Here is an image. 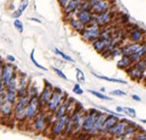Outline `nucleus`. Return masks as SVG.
<instances>
[{
    "label": "nucleus",
    "mask_w": 146,
    "mask_h": 140,
    "mask_svg": "<svg viewBox=\"0 0 146 140\" xmlns=\"http://www.w3.org/2000/svg\"><path fill=\"white\" fill-rule=\"evenodd\" d=\"M81 36L85 42H93L96 40H98L100 38V34H101V27L94 22V20L92 21L90 24H88L87 26H85L84 30L81 32Z\"/></svg>",
    "instance_id": "1"
},
{
    "label": "nucleus",
    "mask_w": 146,
    "mask_h": 140,
    "mask_svg": "<svg viewBox=\"0 0 146 140\" xmlns=\"http://www.w3.org/2000/svg\"><path fill=\"white\" fill-rule=\"evenodd\" d=\"M64 97H65V93L61 89H59V88H53V93L51 95L50 100L48 101V105H46V109H48L49 113H54L57 111L59 105L65 100Z\"/></svg>",
    "instance_id": "2"
},
{
    "label": "nucleus",
    "mask_w": 146,
    "mask_h": 140,
    "mask_svg": "<svg viewBox=\"0 0 146 140\" xmlns=\"http://www.w3.org/2000/svg\"><path fill=\"white\" fill-rule=\"evenodd\" d=\"M30 98L28 96L18 97L16 103L14 105V118L18 121H23L26 119V107L29 103Z\"/></svg>",
    "instance_id": "3"
},
{
    "label": "nucleus",
    "mask_w": 146,
    "mask_h": 140,
    "mask_svg": "<svg viewBox=\"0 0 146 140\" xmlns=\"http://www.w3.org/2000/svg\"><path fill=\"white\" fill-rule=\"evenodd\" d=\"M40 105L38 102V97H34V98H30L29 103L26 107V119H32L35 118L36 115L40 111Z\"/></svg>",
    "instance_id": "4"
},
{
    "label": "nucleus",
    "mask_w": 146,
    "mask_h": 140,
    "mask_svg": "<svg viewBox=\"0 0 146 140\" xmlns=\"http://www.w3.org/2000/svg\"><path fill=\"white\" fill-rule=\"evenodd\" d=\"M100 113L101 111H99L97 109H91L86 113L84 122H83L82 128H81V130H82L83 132L89 133L90 131H91V129L93 128L96 117H97V115Z\"/></svg>",
    "instance_id": "5"
},
{
    "label": "nucleus",
    "mask_w": 146,
    "mask_h": 140,
    "mask_svg": "<svg viewBox=\"0 0 146 140\" xmlns=\"http://www.w3.org/2000/svg\"><path fill=\"white\" fill-rule=\"evenodd\" d=\"M90 3V12L96 16V15L102 14L104 12H107L111 8V4L109 1H102V0H91Z\"/></svg>",
    "instance_id": "6"
},
{
    "label": "nucleus",
    "mask_w": 146,
    "mask_h": 140,
    "mask_svg": "<svg viewBox=\"0 0 146 140\" xmlns=\"http://www.w3.org/2000/svg\"><path fill=\"white\" fill-rule=\"evenodd\" d=\"M48 123V115H46V111H40V113L36 115V117L34 118L33 128L36 132H42V131H44V129L46 128Z\"/></svg>",
    "instance_id": "7"
},
{
    "label": "nucleus",
    "mask_w": 146,
    "mask_h": 140,
    "mask_svg": "<svg viewBox=\"0 0 146 140\" xmlns=\"http://www.w3.org/2000/svg\"><path fill=\"white\" fill-rule=\"evenodd\" d=\"M44 88L42 89V91L40 92V95H38V102H40V107H46L48 101L50 100L51 95L53 93V86L49 83V81L44 80Z\"/></svg>",
    "instance_id": "8"
},
{
    "label": "nucleus",
    "mask_w": 146,
    "mask_h": 140,
    "mask_svg": "<svg viewBox=\"0 0 146 140\" xmlns=\"http://www.w3.org/2000/svg\"><path fill=\"white\" fill-rule=\"evenodd\" d=\"M68 118H69V115H65L64 117H62L58 119L54 120L52 124V127H51V134L53 136H57V135H60L61 133L64 132L66 127V124H67Z\"/></svg>",
    "instance_id": "9"
},
{
    "label": "nucleus",
    "mask_w": 146,
    "mask_h": 140,
    "mask_svg": "<svg viewBox=\"0 0 146 140\" xmlns=\"http://www.w3.org/2000/svg\"><path fill=\"white\" fill-rule=\"evenodd\" d=\"M111 21H113V13H111V10L94 16V22L101 28L108 27L111 23Z\"/></svg>",
    "instance_id": "10"
},
{
    "label": "nucleus",
    "mask_w": 146,
    "mask_h": 140,
    "mask_svg": "<svg viewBox=\"0 0 146 140\" xmlns=\"http://www.w3.org/2000/svg\"><path fill=\"white\" fill-rule=\"evenodd\" d=\"M129 123H130L129 120H126V119L119 121L113 127H111L110 129L108 132H107V134L111 135V136H115V137H117V138H119L121 135L123 133L124 129L126 128V126H127Z\"/></svg>",
    "instance_id": "11"
},
{
    "label": "nucleus",
    "mask_w": 146,
    "mask_h": 140,
    "mask_svg": "<svg viewBox=\"0 0 146 140\" xmlns=\"http://www.w3.org/2000/svg\"><path fill=\"white\" fill-rule=\"evenodd\" d=\"M16 72L17 69L13 64L9 63V62L3 64V68H2V82H3L4 86L7 85V83Z\"/></svg>",
    "instance_id": "12"
},
{
    "label": "nucleus",
    "mask_w": 146,
    "mask_h": 140,
    "mask_svg": "<svg viewBox=\"0 0 146 140\" xmlns=\"http://www.w3.org/2000/svg\"><path fill=\"white\" fill-rule=\"evenodd\" d=\"M73 98H68L65 99L63 101V103L59 105V107L57 109V111L54 113V120L58 119L62 117H64L65 115H68V111H69V107L71 105V102H72Z\"/></svg>",
    "instance_id": "13"
},
{
    "label": "nucleus",
    "mask_w": 146,
    "mask_h": 140,
    "mask_svg": "<svg viewBox=\"0 0 146 140\" xmlns=\"http://www.w3.org/2000/svg\"><path fill=\"white\" fill-rule=\"evenodd\" d=\"M80 4L81 1H78V0H71V1H68L67 5L63 8V12L66 16H69L71 19L73 18V15L76 14L77 11L80 8Z\"/></svg>",
    "instance_id": "14"
},
{
    "label": "nucleus",
    "mask_w": 146,
    "mask_h": 140,
    "mask_svg": "<svg viewBox=\"0 0 146 140\" xmlns=\"http://www.w3.org/2000/svg\"><path fill=\"white\" fill-rule=\"evenodd\" d=\"M107 115H108L104 113H100L97 115V117H96V119H95V122H94L93 128H92L91 131L89 132L90 135H96V134H98V133H101V129H102L103 123H104Z\"/></svg>",
    "instance_id": "15"
},
{
    "label": "nucleus",
    "mask_w": 146,
    "mask_h": 140,
    "mask_svg": "<svg viewBox=\"0 0 146 140\" xmlns=\"http://www.w3.org/2000/svg\"><path fill=\"white\" fill-rule=\"evenodd\" d=\"M75 15H76L75 18L78 21H80L84 26H87L88 24H90L94 20V15L87 10H78Z\"/></svg>",
    "instance_id": "16"
},
{
    "label": "nucleus",
    "mask_w": 146,
    "mask_h": 140,
    "mask_svg": "<svg viewBox=\"0 0 146 140\" xmlns=\"http://www.w3.org/2000/svg\"><path fill=\"white\" fill-rule=\"evenodd\" d=\"M119 121V118L115 115H108L105 119L104 123H103L102 129H101V133H107L108 131L111 129V127L115 125L117 122Z\"/></svg>",
    "instance_id": "17"
},
{
    "label": "nucleus",
    "mask_w": 146,
    "mask_h": 140,
    "mask_svg": "<svg viewBox=\"0 0 146 140\" xmlns=\"http://www.w3.org/2000/svg\"><path fill=\"white\" fill-rule=\"evenodd\" d=\"M127 72L128 76L132 79L133 81H136V82H141V81H144L145 77H146V74L143 72H141L139 69H137L134 65L130 66L127 70H125Z\"/></svg>",
    "instance_id": "18"
},
{
    "label": "nucleus",
    "mask_w": 146,
    "mask_h": 140,
    "mask_svg": "<svg viewBox=\"0 0 146 140\" xmlns=\"http://www.w3.org/2000/svg\"><path fill=\"white\" fill-rule=\"evenodd\" d=\"M128 38L131 42H133V44H141L144 40V31H142L139 28L133 29L129 32Z\"/></svg>",
    "instance_id": "19"
},
{
    "label": "nucleus",
    "mask_w": 146,
    "mask_h": 140,
    "mask_svg": "<svg viewBox=\"0 0 146 140\" xmlns=\"http://www.w3.org/2000/svg\"><path fill=\"white\" fill-rule=\"evenodd\" d=\"M141 46V44H127L121 47V55L122 56H130L134 54Z\"/></svg>",
    "instance_id": "20"
},
{
    "label": "nucleus",
    "mask_w": 146,
    "mask_h": 140,
    "mask_svg": "<svg viewBox=\"0 0 146 140\" xmlns=\"http://www.w3.org/2000/svg\"><path fill=\"white\" fill-rule=\"evenodd\" d=\"M128 57L131 60L132 64H135V63H137L139 60L146 58V44H141L140 48H139L134 54L130 55V56H128Z\"/></svg>",
    "instance_id": "21"
},
{
    "label": "nucleus",
    "mask_w": 146,
    "mask_h": 140,
    "mask_svg": "<svg viewBox=\"0 0 146 140\" xmlns=\"http://www.w3.org/2000/svg\"><path fill=\"white\" fill-rule=\"evenodd\" d=\"M13 113H14V105H11L10 103L5 102L0 107V113L2 115V117H12Z\"/></svg>",
    "instance_id": "22"
},
{
    "label": "nucleus",
    "mask_w": 146,
    "mask_h": 140,
    "mask_svg": "<svg viewBox=\"0 0 146 140\" xmlns=\"http://www.w3.org/2000/svg\"><path fill=\"white\" fill-rule=\"evenodd\" d=\"M18 83H19V76L18 72H16L12 76V78L10 79L9 82L7 83V85L5 86L6 91H17V88H18Z\"/></svg>",
    "instance_id": "23"
},
{
    "label": "nucleus",
    "mask_w": 146,
    "mask_h": 140,
    "mask_svg": "<svg viewBox=\"0 0 146 140\" xmlns=\"http://www.w3.org/2000/svg\"><path fill=\"white\" fill-rule=\"evenodd\" d=\"M132 65H133V64H132L131 60H130V58L128 56H122L117 63V68H119V69H123V70H127L128 68Z\"/></svg>",
    "instance_id": "24"
},
{
    "label": "nucleus",
    "mask_w": 146,
    "mask_h": 140,
    "mask_svg": "<svg viewBox=\"0 0 146 140\" xmlns=\"http://www.w3.org/2000/svg\"><path fill=\"white\" fill-rule=\"evenodd\" d=\"M69 25H70V27L74 30V31L78 32V33H81V32H82L83 30H84V28H85V26L83 25L80 21L77 20L75 17L69 19Z\"/></svg>",
    "instance_id": "25"
},
{
    "label": "nucleus",
    "mask_w": 146,
    "mask_h": 140,
    "mask_svg": "<svg viewBox=\"0 0 146 140\" xmlns=\"http://www.w3.org/2000/svg\"><path fill=\"white\" fill-rule=\"evenodd\" d=\"M93 75L96 77V78H99V79H103V80H106V81H109V82H113V83H119V84L127 85V82L124 81V80H121V79L111 78V77H107V76H104V75H99V74H96V73H93Z\"/></svg>",
    "instance_id": "26"
},
{
    "label": "nucleus",
    "mask_w": 146,
    "mask_h": 140,
    "mask_svg": "<svg viewBox=\"0 0 146 140\" xmlns=\"http://www.w3.org/2000/svg\"><path fill=\"white\" fill-rule=\"evenodd\" d=\"M18 96H17V92L15 91H6V102L10 103L11 105H14L16 103Z\"/></svg>",
    "instance_id": "27"
},
{
    "label": "nucleus",
    "mask_w": 146,
    "mask_h": 140,
    "mask_svg": "<svg viewBox=\"0 0 146 140\" xmlns=\"http://www.w3.org/2000/svg\"><path fill=\"white\" fill-rule=\"evenodd\" d=\"M88 92H89L90 94L94 95L95 97H97L98 99H101V100H104V101H111V100H113L111 97H109V96H107V95L101 93V92L95 91V90H88Z\"/></svg>",
    "instance_id": "28"
},
{
    "label": "nucleus",
    "mask_w": 146,
    "mask_h": 140,
    "mask_svg": "<svg viewBox=\"0 0 146 140\" xmlns=\"http://www.w3.org/2000/svg\"><path fill=\"white\" fill-rule=\"evenodd\" d=\"M53 51L55 52V54L59 55L60 57H62L64 60H66V61H69V62H75V60L72 58L71 56H69V55H67L66 53H64L63 51H61L60 49H58L57 47H55L54 49H53Z\"/></svg>",
    "instance_id": "29"
},
{
    "label": "nucleus",
    "mask_w": 146,
    "mask_h": 140,
    "mask_svg": "<svg viewBox=\"0 0 146 140\" xmlns=\"http://www.w3.org/2000/svg\"><path fill=\"white\" fill-rule=\"evenodd\" d=\"M75 71H76V79H77V81H78V84H84L86 81L84 72L81 69H79V68H76Z\"/></svg>",
    "instance_id": "30"
},
{
    "label": "nucleus",
    "mask_w": 146,
    "mask_h": 140,
    "mask_svg": "<svg viewBox=\"0 0 146 140\" xmlns=\"http://www.w3.org/2000/svg\"><path fill=\"white\" fill-rule=\"evenodd\" d=\"M123 113H125L126 115L128 117L134 118L136 117V111L133 109V107H123Z\"/></svg>",
    "instance_id": "31"
},
{
    "label": "nucleus",
    "mask_w": 146,
    "mask_h": 140,
    "mask_svg": "<svg viewBox=\"0 0 146 140\" xmlns=\"http://www.w3.org/2000/svg\"><path fill=\"white\" fill-rule=\"evenodd\" d=\"M30 58H31L32 62H33V63L35 64V65L38 68H40V69H42V70H44V71H48V68L44 67V66H42V65H40V64L38 63V61L36 60V58H35V49H33V50H32L31 55H30Z\"/></svg>",
    "instance_id": "32"
},
{
    "label": "nucleus",
    "mask_w": 146,
    "mask_h": 140,
    "mask_svg": "<svg viewBox=\"0 0 146 140\" xmlns=\"http://www.w3.org/2000/svg\"><path fill=\"white\" fill-rule=\"evenodd\" d=\"M121 55V47L119 46H115L111 51H110V56L111 57H117Z\"/></svg>",
    "instance_id": "33"
},
{
    "label": "nucleus",
    "mask_w": 146,
    "mask_h": 140,
    "mask_svg": "<svg viewBox=\"0 0 146 140\" xmlns=\"http://www.w3.org/2000/svg\"><path fill=\"white\" fill-rule=\"evenodd\" d=\"M13 24H14V27L16 28V30L20 34H22L24 32V24L22 23V21H20L19 19H16V20H14Z\"/></svg>",
    "instance_id": "34"
},
{
    "label": "nucleus",
    "mask_w": 146,
    "mask_h": 140,
    "mask_svg": "<svg viewBox=\"0 0 146 140\" xmlns=\"http://www.w3.org/2000/svg\"><path fill=\"white\" fill-rule=\"evenodd\" d=\"M72 92H73V93H75L76 95H82L83 93H84V90H83L82 88H81L80 84L76 83L74 86H73V88H72Z\"/></svg>",
    "instance_id": "35"
},
{
    "label": "nucleus",
    "mask_w": 146,
    "mask_h": 140,
    "mask_svg": "<svg viewBox=\"0 0 146 140\" xmlns=\"http://www.w3.org/2000/svg\"><path fill=\"white\" fill-rule=\"evenodd\" d=\"M52 70L55 72V74L57 75V76L59 77V78H61V79H63V80H65V81H67L68 80V78H67V76H66L65 74L63 73V71H61L60 69H58V68H55V67H52Z\"/></svg>",
    "instance_id": "36"
},
{
    "label": "nucleus",
    "mask_w": 146,
    "mask_h": 140,
    "mask_svg": "<svg viewBox=\"0 0 146 140\" xmlns=\"http://www.w3.org/2000/svg\"><path fill=\"white\" fill-rule=\"evenodd\" d=\"M110 94L111 96H115V97H122V96H126V93L124 91H122L121 89H117V90H113V91H110Z\"/></svg>",
    "instance_id": "37"
},
{
    "label": "nucleus",
    "mask_w": 146,
    "mask_h": 140,
    "mask_svg": "<svg viewBox=\"0 0 146 140\" xmlns=\"http://www.w3.org/2000/svg\"><path fill=\"white\" fill-rule=\"evenodd\" d=\"M6 102V89L3 88V89L0 90V107L1 105Z\"/></svg>",
    "instance_id": "38"
},
{
    "label": "nucleus",
    "mask_w": 146,
    "mask_h": 140,
    "mask_svg": "<svg viewBox=\"0 0 146 140\" xmlns=\"http://www.w3.org/2000/svg\"><path fill=\"white\" fill-rule=\"evenodd\" d=\"M132 140H146V131H141L139 133H136Z\"/></svg>",
    "instance_id": "39"
},
{
    "label": "nucleus",
    "mask_w": 146,
    "mask_h": 140,
    "mask_svg": "<svg viewBox=\"0 0 146 140\" xmlns=\"http://www.w3.org/2000/svg\"><path fill=\"white\" fill-rule=\"evenodd\" d=\"M28 5H29V1L28 0H25V1H22L20 3V5H19V7H18V10L20 11L21 13H23L25 11L26 9H27V7H28Z\"/></svg>",
    "instance_id": "40"
},
{
    "label": "nucleus",
    "mask_w": 146,
    "mask_h": 140,
    "mask_svg": "<svg viewBox=\"0 0 146 140\" xmlns=\"http://www.w3.org/2000/svg\"><path fill=\"white\" fill-rule=\"evenodd\" d=\"M3 64H4L3 61L0 59V90L3 89V88H5L3 82H2V68H3Z\"/></svg>",
    "instance_id": "41"
},
{
    "label": "nucleus",
    "mask_w": 146,
    "mask_h": 140,
    "mask_svg": "<svg viewBox=\"0 0 146 140\" xmlns=\"http://www.w3.org/2000/svg\"><path fill=\"white\" fill-rule=\"evenodd\" d=\"M21 15H22V13H21L18 9H17V10H15V11L12 12L11 16H12V18L14 19V20H16V19H19V17H20Z\"/></svg>",
    "instance_id": "42"
},
{
    "label": "nucleus",
    "mask_w": 146,
    "mask_h": 140,
    "mask_svg": "<svg viewBox=\"0 0 146 140\" xmlns=\"http://www.w3.org/2000/svg\"><path fill=\"white\" fill-rule=\"evenodd\" d=\"M131 98L133 99L135 102H141V98L138 96V95H135V94H134V95H132Z\"/></svg>",
    "instance_id": "43"
},
{
    "label": "nucleus",
    "mask_w": 146,
    "mask_h": 140,
    "mask_svg": "<svg viewBox=\"0 0 146 140\" xmlns=\"http://www.w3.org/2000/svg\"><path fill=\"white\" fill-rule=\"evenodd\" d=\"M58 3L60 4V5L62 6V7H65L66 5H67V3H68V0H59L58 1Z\"/></svg>",
    "instance_id": "44"
},
{
    "label": "nucleus",
    "mask_w": 146,
    "mask_h": 140,
    "mask_svg": "<svg viewBox=\"0 0 146 140\" xmlns=\"http://www.w3.org/2000/svg\"><path fill=\"white\" fill-rule=\"evenodd\" d=\"M7 60L9 62H14L15 60H16V58H15L14 56H13V55H11V54H8L7 55Z\"/></svg>",
    "instance_id": "45"
},
{
    "label": "nucleus",
    "mask_w": 146,
    "mask_h": 140,
    "mask_svg": "<svg viewBox=\"0 0 146 140\" xmlns=\"http://www.w3.org/2000/svg\"><path fill=\"white\" fill-rule=\"evenodd\" d=\"M117 113H123V107H121V105H119V107H117Z\"/></svg>",
    "instance_id": "46"
},
{
    "label": "nucleus",
    "mask_w": 146,
    "mask_h": 140,
    "mask_svg": "<svg viewBox=\"0 0 146 140\" xmlns=\"http://www.w3.org/2000/svg\"><path fill=\"white\" fill-rule=\"evenodd\" d=\"M29 20L30 21H33V22H36V23H38V24L42 23V21H40V20H38V19H36V18H33V17H32V18H30Z\"/></svg>",
    "instance_id": "47"
},
{
    "label": "nucleus",
    "mask_w": 146,
    "mask_h": 140,
    "mask_svg": "<svg viewBox=\"0 0 146 140\" xmlns=\"http://www.w3.org/2000/svg\"><path fill=\"white\" fill-rule=\"evenodd\" d=\"M115 140H127V139H124V138H115Z\"/></svg>",
    "instance_id": "48"
},
{
    "label": "nucleus",
    "mask_w": 146,
    "mask_h": 140,
    "mask_svg": "<svg viewBox=\"0 0 146 140\" xmlns=\"http://www.w3.org/2000/svg\"><path fill=\"white\" fill-rule=\"evenodd\" d=\"M141 122H144V123H146V119H140Z\"/></svg>",
    "instance_id": "49"
},
{
    "label": "nucleus",
    "mask_w": 146,
    "mask_h": 140,
    "mask_svg": "<svg viewBox=\"0 0 146 140\" xmlns=\"http://www.w3.org/2000/svg\"><path fill=\"white\" fill-rule=\"evenodd\" d=\"M144 82H145V85H146V77H145V79H144Z\"/></svg>",
    "instance_id": "50"
},
{
    "label": "nucleus",
    "mask_w": 146,
    "mask_h": 140,
    "mask_svg": "<svg viewBox=\"0 0 146 140\" xmlns=\"http://www.w3.org/2000/svg\"><path fill=\"white\" fill-rule=\"evenodd\" d=\"M127 140H132V138L131 139H127Z\"/></svg>",
    "instance_id": "51"
}]
</instances>
